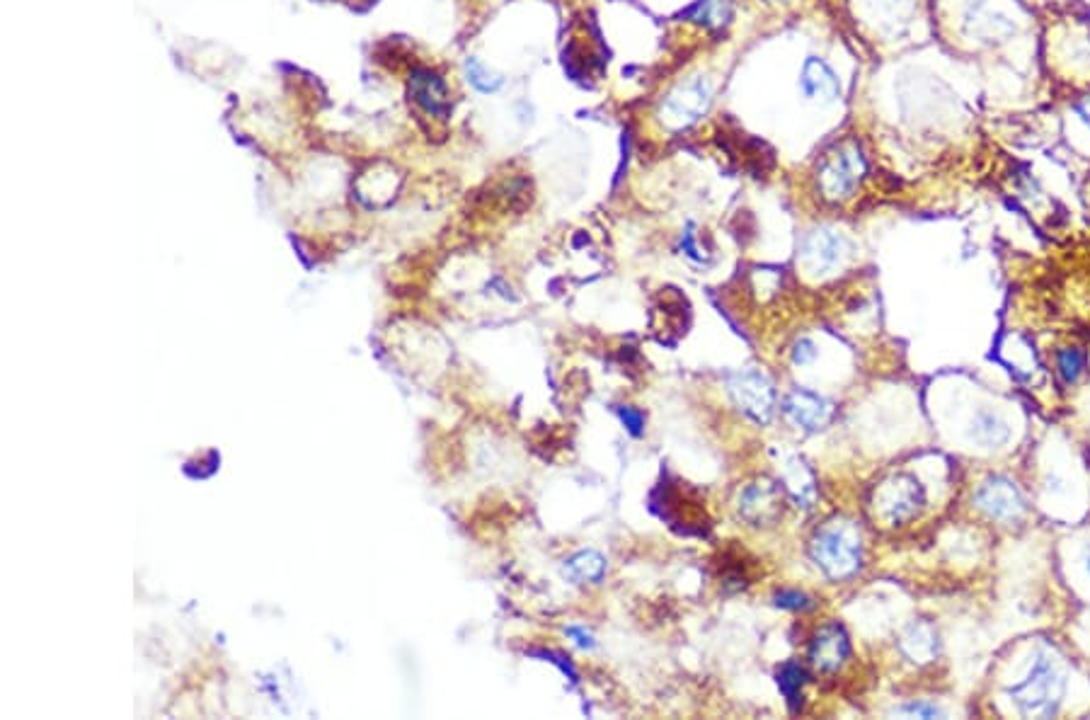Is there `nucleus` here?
Here are the masks:
<instances>
[{
	"label": "nucleus",
	"instance_id": "obj_1",
	"mask_svg": "<svg viewBox=\"0 0 1090 720\" xmlns=\"http://www.w3.org/2000/svg\"><path fill=\"white\" fill-rule=\"evenodd\" d=\"M1064 691V674L1057 670V665L1047 655H1037L1028 677L1023 682L1013 684L1008 689V696H1011L1013 704L1018 706L1023 716L1049 718L1057 713L1061 699H1064Z\"/></svg>",
	"mask_w": 1090,
	"mask_h": 720
},
{
	"label": "nucleus",
	"instance_id": "obj_5",
	"mask_svg": "<svg viewBox=\"0 0 1090 720\" xmlns=\"http://www.w3.org/2000/svg\"><path fill=\"white\" fill-rule=\"evenodd\" d=\"M974 502L981 512L998 522H1015L1025 514V497L1013 480L1003 476H991L979 485Z\"/></svg>",
	"mask_w": 1090,
	"mask_h": 720
},
{
	"label": "nucleus",
	"instance_id": "obj_13",
	"mask_svg": "<svg viewBox=\"0 0 1090 720\" xmlns=\"http://www.w3.org/2000/svg\"><path fill=\"white\" fill-rule=\"evenodd\" d=\"M800 88L805 97H819V100L831 102L841 95V85L836 73L824 64L822 59H807L802 66Z\"/></svg>",
	"mask_w": 1090,
	"mask_h": 720
},
{
	"label": "nucleus",
	"instance_id": "obj_17",
	"mask_svg": "<svg viewBox=\"0 0 1090 720\" xmlns=\"http://www.w3.org/2000/svg\"><path fill=\"white\" fill-rule=\"evenodd\" d=\"M606 573V558L599 551H579L565 563V575L577 585L599 582Z\"/></svg>",
	"mask_w": 1090,
	"mask_h": 720
},
{
	"label": "nucleus",
	"instance_id": "obj_4",
	"mask_svg": "<svg viewBox=\"0 0 1090 720\" xmlns=\"http://www.w3.org/2000/svg\"><path fill=\"white\" fill-rule=\"evenodd\" d=\"M730 393L734 403L739 405L744 415H749L754 422H768L776 408V391L773 384L768 381V376H763L761 371L747 369L737 371L730 379Z\"/></svg>",
	"mask_w": 1090,
	"mask_h": 720
},
{
	"label": "nucleus",
	"instance_id": "obj_25",
	"mask_svg": "<svg viewBox=\"0 0 1090 720\" xmlns=\"http://www.w3.org/2000/svg\"><path fill=\"white\" fill-rule=\"evenodd\" d=\"M567 633H570L572 638H577V645H582V648H594L592 633H587V631H584V628L572 626V628H567Z\"/></svg>",
	"mask_w": 1090,
	"mask_h": 720
},
{
	"label": "nucleus",
	"instance_id": "obj_12",
	"mask_svg": "<svg viewBox=\"0 0 1090 720\" xmlns=\"http://www.w3.org/2000/svg\"><path fill=\"white\" fill-rule=\"evenodd\" d=\"M708 102H710L708 83L696 80V83L681 85V88L669 97L667 112L671 114V119H676L679 124H688V122H696V119L701 117V112H705Z\"/></svg>",
	"mask_w": 1090,
	"mask_h": 720
},
{
	"label": "nucleus",
	"instance_id": "obj_3",
	"mask_svg": "<svg viewBox=\"0 0 1090 720\" xmlns=\"http://www.w3.org/2000/svg\"><path fill=\"white\" fill-rule=\"evenodd\" d=\"M865 173V156L860 153V148L848 141V144H839L831 148L829 153L822 158L819 165L817 182L819 190L826 199H839L851 197L856 192L860 177Z\"/></svg>",
	"mask_w": 1090,
	"mask_h": 720
},
{
	"label": "nucleus",
	"instance_id": "obj_20",
	"mask_svg": "<svg viewBox=\"0 0 1090 720\" xmlns=\"http://www.w3.org/2000/svg\"><path fill=\"white\" fill-rule=\"evenodd\" d=\"M468 76H470V83H473L478 90H483V93H495V90L502 88V78L487 76L485 68L475 59L468 61Z\"/></svg>",
	"mask_w": 1090,
	"mask_h": 720
},
{
	"label": "nucleus",
	"instance_id": "obj_16",
	"mask_svg": "<svg viewBox=\"0 0 1090 720\" xmlns=\"http://www.w3.org/2000/svg\"><path fill=\"white\" fill-rule=\"evenodd\" d=\"M972 439L986 449H998L1011 439V427L1001 420V417L989 413V410H979L977 417L972 422Z\"/></svg>",
	"mask_w": 1090,
	"mask_h": 720
},
{
	"label": "nucleus",
	"instance_id": "obj_26",
	"mask_svg": "<svg viewBox=\"0 0 1090 720\" xmlns=\"http://www.w3.org/2000/svg\"><path fill=\"white\" fill-rule=\"evenodd\" d=\"M1074 110H1076V114H1078V119H1081V122L1086 124V127L1090 129V95L1081 97V100H1078L1076 105H1074Z\"/></svg>",
	"mask_w": 1090,
	"mask_h": 720
},
{
	"label": "nucleus",
	"instance_id": "obj_2",
	"mask_svg": "<svg viewBox=\"0 0 1090 720\" xmlns=\"http://www.w3.org/2000/svg\"><path fill=\"white\" fill-rule=\"evenodd\" d=\"M817 568L831 580H846L860 568V536L851 527H824L810 544Z\"/></svg>",
	"mask_w": 1090,
	"mask_h": 720
},
{
	"label": "nucleus",
	"instance_id": "obj_7",
	"mask_svg": "<svg viewBox=\"0 0 1090 720\" xmlns=\"http://www.w3.org/2000/svg\"><path fill=\"white\" fill-rule=\"evenodd\" d=\"M783 413L790 422L802 430H822L829 425L831 415H834V405L829 403L819 393L805 391V388H795L793 393H788L783 403Z\"/></svg>",
	"mask_w": 1090,
	"mask_h": 720
},
{
	"label": "nucleus",
	"instance_id": "obj_18",
	"mask_svg": "<svg viewBox=\"0 0 1090 720\" xmlns=\"http://www.w3.org/2000/svg\"><path fill=\"white\" fill-rule=\"evenodd\" d=\"M807 682V670L797 660H788L778 672V687L788 701L790 711H797L802 704V684Z\"/></svg>",
	"mask_w": 1090,
	"mask_h": 720
},
{
	"label": "nucleus",
	"instance_id": "obj_15",
	"mask_svg": "<svg viewBox=\"0 0 1090 720\" xmlns=\"http://www.w3.org/2000/svg\"><path fill=\"white\" fill-rule=\"evenodd\" d=\"M412 95L427 112L446 114L449 112V97H446V85L441 83L434 73L420 71L412 78Z\"/></svg>",
	"mask_w": 1090,
	"mask_h": 720
},
{
	"label": "nucleus",
	"instance_id": "obj_24",
	"mask_svg": "<svg viewBox=\"0 0 1090 720\" xmlns=\"http://www.w3.org/2000/svg\"><path fill=\"white\" fill-rule=\"evenodd\" d=\"M904 713H909V716H923V718H935L940 716L938 708L933 706H923V704H914V706H906Z\"/></svg>",
	"mask_w": 1090,
	"mask_h": 720
},
{
	"label": "nucleus",
	"instance_id": "obj_8",
	"mask_svg": "<svg viewBox=\"0 0 1090 720\" xmlns=\"http://www.w3.org/2000/svg\"><path fill=\"white\" fill-rule=\"evenodd\" d=\"M851 655L846 631L839 624H826L817 631L810 645V662L819 672H836Z\"/></svg>",
	"mask_w": 1090,
	"mask_h": 720
},
{
	"label": "nucleus",
	"instance_id": "obj_22",
	"mask_svg": "<svg viewBox=\"0 0 1090 720\" xmlns=\"http://www.w3.org/2000/svg\"><path fill=\"white\" fill-rule=\"evenodd\" d=\"M618 417H621V422L628 427L630 434H635V437L642 434V427H645V415H642L640 410L630 408V405H621V408H618Z\"/></svg>",
	"mask_w": 1090,
	"mask_h": 720
},
{
	"label": "nucleus",
	"instance_id": "obj_6",
	"mask_svg": "<svg viewBox=\"0 0 1090 720\" xmlns=\"http://www.w3.org/2000/svg\"><path fill=\"white\" fill-rule=\"evenodd\" d=\"M923 505V490L911 476H894L880 490V507L887 522L902 524L914 517Z\"/></svg>",
	"mask_w": 1090,
	"mask_h": 720
},
{
	"label": "nucleus",
	"instance_id": "obj_27",
	"mask_svg": "<svg viewBox=\"0 0 1090 720\" xmlns=\"http://www.w3.org/2000/svg\"><path fill=\"white\" fill-rule=\"evenodd\" d=\"M1083 563H1086V570L1090 575V541L1086 544V548H1083Z\"/></svg>",
	"mask_w": 1090,
	"mask_h": 720
},
{
	"label": "nucleus",
	"instance_id": "obj_14",
	"mask_svg": "<svg viewBox=\"0 0 1090 720\" xmlns=\"http://www.w3.org/2000/svg\"><path fill=\"white\" fill-rule=\"evenodd\" d=\"M902 650L909 660L926 665L938 655V636H935L933 626L926 621H916L904 631L902 636Z\"/></svg>",
	"mask_w": 1090,
	"mask_h": 720
},
{
	"label": "nucleus",
	"instance_id": "obj_11",
	"mask_svg": "<svg viewBox=\"0 0 1090 720\" xmlns=\"http://www.w3.org/2000/svg\"><path fill=\"white\" fill-rule=\"evenodd\" d=\"M739 510H742V517L756 527L773 522L780 514V490L771 483L749 485L739 502Z\"/></svg>",
	"mask_w": 1090,
	"mask_h": 720
},
{
	"label": "nucleus",
	"instance_id": "obj_9",
	"mask_svg": "<svg viewBox=\"0 0 1090 720\" xmlns=\"http://www.w3.org/2000/svg\"><path fill=\"white\" fill-rule=\"evenodd\" d=\"M965 30L969 37H977L984 44H998L1006 42L1015 34V22L1001 10L986 8L984 0H979L977 5H972L965 17Z\"/></svg>",
	"mask_w": 1090,
	"mask_h": 720
},
{
	"label": "nucleus",
	"instance_id": "obj_19",
	"mask_svg": "<svg viewBox=\"0 0 1090 720\" xmlns=\"http://www.w3.org/2000/svg\"><path fill=\"white\" fill-rule=\"evenodd\" d=\"M1083 369H1086V354L1078 347H1064L1057 352V371L1064 384H1076Z\"/></svg>",
	"mask_w": 1090,
	"mask_h": 720
},
{
	"label": "nucleus",
	"instance_id": "obj_21",
	"mask_svg": "<svg viewBox=\"0 0 1090 720\" xmlns=\"http://www.w3.org/2000/svg\"><path fill=\"white\" fill-rule=\"evenodd\" d=\"M776 604L780 609H793V611H800V609H810L812 607V599L807 597V594L797 592V590H783L776 594Z\"/></svg>",
	"mask_w": 1090,
	"mask_h": 720
},
{
	"label": "nucleus",
	"instance_id": "obj_23",
	"mask_svg": "<svg viewBox=\"0 0 1090 720\" xmlns=\"http://www.w3.org/2000/svg\"><path fill=\"white\" fill-rule=\"evenodd\" d=\"M817 359V347H814L812 340H797L795 347H793V362L800 364V367H805V364H810Z\"/></svg>",
	"mask_w": 1090,
	"mask_h": 720
},
{
	"label": "nucleus",
	"instance_id": "obj_10",
	"mask_svg": "<svg viewBox=\"0 0 1090 720\" xmlns=\"http://www.w3.org/2000/svg\"><path fill=\"white\" fill-rule=\"evenodd\" d=\"M843 248H846V243H843L839 233L822 228V231H814L802 240L800 260L810 272H826L839 265Z\"/></svg>",
	"mask_w": 1090,
	"mask_h": 720
}]
</instances>
